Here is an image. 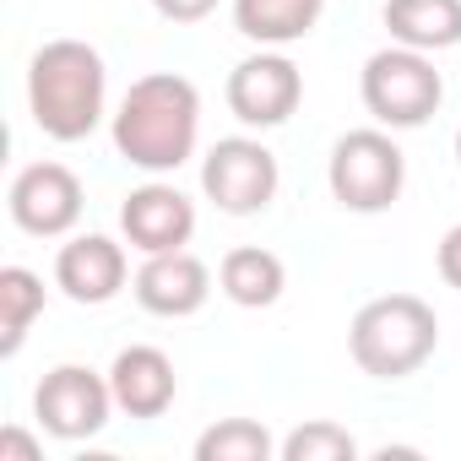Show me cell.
Here are the masks:
<instances>
[{
	"label": "cell",
	"mask_w": 461,
	"mask_h": 461,
	"mask_svg": "<svg viewBox=\"0 0 461 461\" xmlns=\"http://www.w3.org/2000/svg\"><path fill=\"white\" fill-rule=\"evenodd\" d=\"M195 136H201V93L174 71L131 82V93L114 109V152L131 168L174 174L179 163L195 158Z\"/></svg>",
	"instance_id": "cell-1"
},
{
	"label": "cell",
	"mask_w": 461,
	"mask_h": 461,
	"mask_svg": "<svg viewBox=\"0 0 461 461\" xmlns=\"http://www.w3.org/2000/svg\"><path fill=\"white\" fill-rule=\"evenodd\" d=\"M109 104L104 55L82 39H50L28 66V114L50 141H87Z\"/></svg>",
	"instance_id": "cell-2"
},
{
	"label": "cell",
	"mask_w": 461,
	"mask_h": 461,
	"mask_svg": "<svg viewBox=\"0 0 461 461\" xmlns=\"http://www.w3.org/2000/svg\"><path fill=\"white\" fill-rule=\"evenodd\" d=\"M439 348V321L418 294H380L348 326V353L369 380H407Z\"/></svg>",
	"instance_id": "cell-3"
},
{
	"label": "cell",
	"mask_w": 461,
	"mask_h": 461,
	"mask_svg": "<svg viewBox=\"0 0 461 461\" xmlns=\"http://www.w3.org/2000/svg\"><path fill=\"white\" fill-rule=\"evenodd\" d=\"M364 109L385 125V131H418L434 120L439 98H445V82L434 71V60L423 50H407V44H391L380 55L364 60Z\"/></svg>",
	"instance_id": "cell-4"
},
{
	"label": "cell",
	"mask_w": 461,
	"mask_h": 461,
	"mask_svg": "<svg viewBox=\"0 0 461 461\" xmlns=\"http://www.w3.org/2000/svg\"><path fill=\"white\" fill-rule=\"evenodd\" d=\"M326 185H331L337 206L369 217V212L396 206V195H402V185H407V158H402V147H396L385 131H348V136L331 147Z\"/></svg>",
	"instance_id": "cell-5"
},
{
	"label": "cell",
	"mask_w": 461,
	"mask_h": 461,
	"mask_svg": "<svg viewBox=\"0 0 461 461\" xmlns=\"http://www.w3.org/2000/svg\"><path fill=\"white\" fill-rule=\"evenodd\" d=\"M277 179H283L277 174V158L256 136H222L201 158V190L228 217H256V212H267L272 195H277Z\"/></svg>",
	"instance_id": "cell-6"
},
{
	"label": "cell",
	"mask_w": 461,
	"mask_h": 461,
	"mask_svg": "<svg viewBox=\"0 0 461 461\" xmlns=\"http://www.w3.org/2000/svg\"><path fill=\"white\" fill-rule=\"evenodd\" d=\"M114 412V391H109V375H93L87 364H60L39 380L33 391V418L44 434L77 445V439H93Z\"/></svg>",
	"instance_id": "cell-7"
},
{
	"label": "cell",
	"mask_w": 461,
	"mask_h": 461,
	"mask_svg": "<svg viewBox=\"0 0 461 461\" xmlns=\"http://www.w3.org/2000/svg\"><path fill=\"white\" fill-rule=\"evenodd\" d=\"M299 98H304V71L277 50H261V55H250V60H240L228 71V109H234V120L250 125V131L288 125Z\"/></svg>",
	"instance_id": "cell-8"
},
{
	"label": "cell",
	"mask_w": 461,
	"mask_h": 461,
	"mask_svg": "<svg viewBox=\"0 0 461 461\" xmlns=\"http://www.w3.org/2000/svg\"><path fill=\"white\" fill-rule=\"evenodd\" d=\"M12 222L33 240H60L82 222V179L66 163H28L12 179Z\"/></svg>",
	"instance_id": "cell-9"
},
{
	"label": "cell",
	"mask_w": 461,
	"mask_h": 461,
	"mask_svg": "<svg viewBox=\"0 0 461 461\" xmlns=\"http://www.w3.org/2000/svg\"><path fill=\"white\" fill-rule=\"evenodd\" d=\"M120 228H125V245L141 250V256H163V250H185L190 234H195V206L185 190L152 179V185H136L120 206Z\"/></svg>",
	"instance_id": "cell-10"
},
{
	"label": "cell",
	"mask_w": 461,
	"mask_h": 461,
	"mask_svg": "<svg viewBox=\"0 0 461 461\" xmlns=\"http://www.w3.org/2000/svg\"><path fill=\"white\" fill-rule=\"evenodd\" d=\"M131 288H136V304L147 315L185 321V315H195L212 299V272L190 250H163V256H147V267L136 272Z\"/></svg>",
	"instance_id": "cell-11"
},
{
	"label": "cell",
	"mask_w": 461,
	"mask_h": 461,
	"mask_svg": "<svg viewBox=\"0 0 461 461\" xmlns=\"http://www.w3.org/2000/svg\"><path fill=\"white\" fill-rule=\"evenodd\" d=\"M131 267H125V250L109 240V234H77L71 245H60L55 256V288L71 299V304H109L120 288H125Z\"/></svg>",
	"instance_id": "cell-12"
},
{
	"label": "cell",
	"mask_w": 461,
	"mask_h": 461,
	"mask_svg": "<svg viewBox=\"0 0 461 461\" xmlns=\"http://www.w3.org/2000/svg\"><path fill=\"white\" fill-rule=\"evenodd\" d=\"M109 391H114V407L125 418H163L174 407V391H179L174 358L163 348L136 342L109 364Z\"/></svg>",
	"instance_id": "cell-13"
},
{
	"label": "cell",
	"mask_w": 461,
	"mask_h": 461,
	"mask_svg": "<svg viewBox=\"0 0 461 461\" xmlns=\"http://www.w3.org/2000/svg\"><path fill=\"white\" fill-rule=\"evenodd\" d=\"M326 0H234V28L261 50H288L315 33Z\"/></svg>",
	"instance_id": "cell-14"
},
{
	"label": "cell",
	"mask_w": 461,
	"mask_h": 461,
	"mask_svg": "<svg viewBox=\"0 0 461 461\" xmlns=\"http://www.w3.org/2000/svg\"><path fill=\"white\" fill-rule=\"evenodd\" d=\"M385 28L407 50H456L461 44V0H385Z\"/></svg>",
	"instance_id": "cell-15"
},
{
	"label": "cell",
	"mask_w": 461,
	"mask_h": 461,
	"mask_svg": "<svg viewBox=\"0 0 461 461\" xmlns=\"http://www.w3.org/2000/svg\"><path fill=\"white\" fill-rule=\"evenodd\" d=\"M217 288L234 299L240 310H267V304L283 299V288H288V267H283L272 250H261V245H240V250H228V256H222V267H217Z\"/></svg>",
	"instance_id": "cell-16"
},
{
	"label": "cell",
	"mask_w": 461,
	"mask_h": 461,
	"mask_svg": "<svg viewBox=\"0 0 461 461\" xmlns=\"http://www.w3.org/2000/svg\"><path fill=\"white\" fill-rule=\"evenodd\" d=\"M44 315V277L28 267H0V353H17Z\"/></svg>",
	"instance_id": "cell-17"
},
{
	"label": "cell",
	"mask_w": 461,
	"mask_h": 461,
	"mask_svg": "<svg viewBox=\"0 0 461 461\" xmlns=\"http://www.w3.org/2000/svg\"><path fill=\"white\" fill-rule=\"evenodd\" d=\"M277 439L256 418H222L195 439V461H272Z\"/></svg>",
	"instance_id": "cell-18"
},
{
	"label": "cell",
	"mask_w": 461,
	"mask_h": 461,
	"mask_svg": "<svg viewBox=\"0 0 461 461\" xmlns=\"http://www.w3.org/2000/svg\"><path fill=\"white\" fill-rule=\"evenodd\" d=\"M277 456H283V461H353V456H358V439H353L342 423L315 418V423L294 429V434L277 445Z\"/></svg>",
	"instance_id": "cell-19"
},
{
	"label": "cell",
	"mask_w": 461,
	"mask_h": 461,
	"mask_svg": "<svg viewBox=\"0 0 461 461\" xmlns=\"http://www.w3.org/2000/svg\"><path fill=\"white\" fill-rule=\"evenodd\" d=\"M152 12L168 17V23H201L217 12V0H152Z\"/></svg>",
	"instance_id": "cell-20"
},
{
	"label": "cell",
	"mask_w": 461,
	"mask_h": 461,
	"mask_svg": "<svg viewBox=\"0 0 461 461\" xmlns=\"http://www.w3.org/2000/svg\"><path fill=\"white\" fill-rule=\"evenodd\" d=\"M439 277H445V288H461V222L439 240Z\"/></svg>",
	"instance_id": "cell-21"
},
{
	"label": "cell",
	"mask_w": 461,
	"mask_h": 461,
	"mask_svg": "<svg viewBox=\"0 0 461 461\" xmlns=\"http://www.w3.org/2000/svg\"><path fill=\"white\" fill-rule=\"evenodd\" d=\"M0 461H39V445L23 429H6L0 434Z\"/></svg>",
	"instance_id": "cell-22"
},
{
	"label": "cell",
	"mask_w": 461,
	"mask_h": 461,
	"mask_svg": "<svg viewBox=\"0 0 461 461\" xmlns=\"http://www.w3.org/2000/svg\"><path fill=\"white\" fill-rule=\"evenodd\" d=\"M456 163H461V131H456Z\"/></svg>",
	"instance_id": "cell-23"
}]
</instances>
